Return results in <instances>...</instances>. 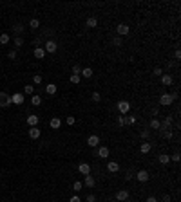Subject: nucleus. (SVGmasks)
Returning <instances> with one entry per match:
<instances>
[{"mask_svg": "<svg viewBox=\"0 0 181 202\" xmlns=\"http://www.w3.org/2000/svg\"><path fill=\"white\" fill-rule=\"evenodd\" d=\"M118 110H120L121 115H127V114H129V110H131V103H129V101H125V99L118 101Z\"/></svg>", "mask_w": 181, "mask_h": 202, "instance_id": "obj_1", "label": "nucleus"}, {"mask_svg": "<svg viewBox=\"0 0 181 202\" xmlns=\"http://www.w3.org/2000/svg\"><path fill=\"white\" fill-rule=\"evenodd\" d=\"M9 105H11V96H9L7 92H0V107L6 108V107H9Z\"/></svg>", "mask_w": 181, "mask_h": 202, "instance_id": "obj_2", "label": "nucleus"}, {"mask_svg": "<svg viewBox=\"0 0 181 202\" xmlns=\"http://www.w3.org/2000/svg\"><path fill=\"white\" fill-rule=\"evenodd\" d=\"M56 49H58V45H56L55 40H47V42H45V45H44L45 54H47V52H51V54H53V52H56Z\"/></svg>", "mask_w": 181, "mask_h": 202, "instance_id": "obj_3", "label": "nucleus"}, {"mask_svg": "<svg viewBox=\"0 0 181 202\" xmlns=\"http://www.w3.org/2000/svg\"><path fill=\"white\" fill-rule=\"evenodd\" d=\"M174 103V98L172 94H161V98H159V105H163V107H168V105Z\"/></svg>", "mask_w": 181, "mask_h": 202, "instance_id": "obj_4", "label": "nucleus"}, {"mask_svg": "<svg viewBox=\"0 0 181 202\" xmlns=\"http://www.w3.org/2000/svg\"><path fill=\"white\" fill-rule=\"evenodd\" d=\"M134 177H136L138 180H140V182H147V180L150 179V175H148L147 170H140V172H136V173H134Z\"/></svg>", "mask_w": 181, "mask_h": 202, "instance_id": "obj_5", "label": "nucleus"}, {"mask_svg": "<svg viewBox=\"0 0 181 202\" xmlns=\"http://www.w3.org/2000/svg\"><path fill=\"white\" fill-rule=\"evenodd\" d=\"M82 184H83V188H94V186H96V179L89 173V175H85V179H83Z\"/></svg>", "mask_w": 181, "mask_h": 202, "instance_id": "obj_6", "label": "nucleus"}, {"mask_svg": "<svg viewBox=\"0 0 181 202\" xmlns=\"http://www.w3.org/2000/svg\"><path fill=\"white\" fill-rule=\"evenodd\" d=\"M24 101H26V96H24L22 92H16V94L11 96V103H13V105H22Z\"/></svg>", "mask_w": 181, "mask_h": 202, "instance_id": "obj_7", "label": "nucleus"}, {"mask_svg": "<svg viewBox=\"0 0 181 202\" xmlns=\"http://www.w3.org/2000/svg\"><path fill=\"white\" fill-rule=\"evenodd\" d=\"M116 33H118L120 36H127V34L131 33V27L127 25V24H120L118 27H116Z\"/></svg>", "mask_w": 181, "mask_h": 202, "instance_id": "obj_8", "label": "nucleus"}, {"mask_svg": "<svg viewBox=\"0 0 181 202\" xmlns=\"http://www.w3.org/2000/svg\"><path fill=\"white\" fill-rule=\"evenodd\" d=\"M96 155H98V157H102V159H107V157L111 155V150H109L107 146H98Z\"/></svg>", "mask_w": 181, "mask_h": 202, "instance_id": "obj_9", "label": "nucleus"}, {"mask_svg": "<svg viewBox=\"0 0 181 202\" xmlns=\"http://www.w3.org/2000/svg\"><path fill=\"white\" fill-rule=\"evenodd\" d=\"M116 200H118V202L129 200V189H120L118 193H116Z\"/></svg>", "mask_w": 181, "mask_h": 202, "instance_id": "obj_10", "label": "nucleus"}, {"mask_svg": "<svg viewBox=\"0 0 181 202\" xmlns=\"http://www.w3.org/2000/svg\"><path fill=\"white\" fill-rule=\"evenodd\" d=\"M159 135L163 137V139H172L174 137V132L170 128H159Z\"/></svg>", "mask_w": 181, "mask_h": 202, "instance_id": "obj_11", "label": "nucleus"}, {"mask_svg": "<svg viewBox=\"0 0 181 202\" xmlns=\"http://www.w3.org/2000/svg\"><path fill=\"white\" fill-rule=\"evenodd\" d=\"M87 144H89L91 148H98V144H100V137H98V135H89Z\"/></svg>", "mask_w": 181, "mask_h": 202, "instance_id": "obj_12", "label": "nucleus"}, {"mask_svg": "<svg viewBox=\"0 0 181 202\" xmlns=\"http://www.w3.org/2000/svg\"><path fill=\"white\" fill-rule=\"evenodd\" d=\"M174 83V78L170 76V74H161V85L163 87H168V85Z\"/></svg>", "mask_w": 181, "mask_h": 202, "instance_id": "obj_13", "label": "nucleus"}, {"mask_svg": "<svg viewBox=\"0 0 181 202\" xmlns=\"http://www.w3.org/2000/svg\"><path fill=\"white\" fill-rule=\"evenodd\" d=\"M33 54H35V58H38V60H44L45 58V51H44V47H35V51H33Z\"/></svg>", "mask_w": 181, "mask_h": 202, "instance_id": "obj_14", "label": "nucleus"}, {"mask_svg": "<svg viewBox=\"0 0 181 202\" xmlns=\"http://www.w3.org/2000/svg\"><path fill=\"white\" fill-rule=\"evenodd\" d=\"M78 172L83 173V177H85V175H89V173H91V166H89L87 163H82V164H78Z\"/></svg>", "mask_w": 181, "mask_h": 202, "instance_id": "obj_15", "label": "nucleus"}, {"mask_svg": "<svg viewBox=\"0 0 181 202\" xmlns=\"http://www.w3.org/2000/svg\"><path fill=\"white\" fill-rule=\"evenodd\" d=\"M38 121H40V118H38V115H35V114L27 115V119H26V123H27L29 126H36V125H38Z\"/></svg>", "mask_w": 181, "mask_h": 202, "instance_id": "obj_16", "label": "nucleus"}, {"mask_svg": "<svg viewBox=\"0 0 181 202\" xmlns=\"http://www.w3.org/2000/svg\"><path fill=\"white\" fill-rule=\"evenodd\" d=\"M40 128H38V126H31V128H29V137H31V139H38V137H40Z\"/></svg>", "mask_w": 181, "mask_h": 202, "instance_id": "obj_17", "label": "nucleus"}, {"mask_svg": "<svg viewBox=\"0 0 181 202\" xmlns=\"http://www.w3.org/2000/svg\"><path fill=\"white\" fill-rule=\"evenodd\" d=\"M49 126H51L53 130H58L60 126H62V119H60V118H53V119L49 121Z\"/></svg>", "mask_w": 181, "mask_h": 202, "instance_id": "obj_18", "label": "nucleus"}, {"mask_svg": "<svg viewBox=\"0 0 181 202\" xmlns=\"http://www.w3.org/2000/svg\"><path fill=\"white\" fill-rule=\"evenodd\" d=\"M107 170H109L111 173H116V172H120V164L114 163V161H109L107 163Z\"/></svg>", "mask_w": 181, "mask_h": 202, "instance_id": "obj_19", "label": "nucleus"}, {"mask_svg": "<svg viewBox=\"0 0 181 202\" xmlns=\"http://www.w3.org/2000/svg\"><path fill=\"white\" fill-rule=\"evenodd\" d=\"M148 126H150L152 130H159V128H161V121H159L158 118H152L150 123H148Z\"/></svg>", "mask_w": 181, "mask_h": 202, "instance_id": "obj_20", "label": "nucleus"}, {"mask_svg": "<svg viewBox=\"0 0 181 202\" xmlns=\"http://www.w3.org/2000/svg\"><path fill=\"white\" fill-rule=\"evenodd\" d=\"M87 27H89V29L98 27V18H96V16H89V18H87Z\"/></svg>", "mask_w": 181, "mask_h": 202, "instance_id": "obj_21", "label": "nucleus"}, {"mask_svg": "<svg viewBox=\"0 0 181 202\" xmlns=\"http://www.w3.org/2000/svg\"><path fill=\"white\" fill-rule=\"evenodd\" d=\"M140 150H141V153H148V152L152 150V144L148 143V141H143L141 146H140Z\"/></svg>", "mask_w": 181, "mask_h": 202, "instance_id": "obj_22", "label": "nucleus"}, {"mask_svg": "<svg viewBox=\"0 0 181 202\" xmlns=\"http://www.w3.org/2000/svg\"><path fill=\"white\" fill-rule=\"evenodd\" d=\"M158 161H159V164H168V163H170V155L159 153V155H158Z\"/></svg>", "mask_w": 181, "mask_h": 202, "instance_id": "obj_23", "label": "nucleus"}, {"mask_svg": "<svg viewBox=\"0 0 181 202\" xmlns=\"http://www.w3.org/2000/svg\"><path fill=\"white\" fill-rule=\"evenodd\" d=\"M56 90H58V87L55 83H49V85H45V92L49 94V96H53V94H56Z\"/></svg>", "mask_w": 181, "mask_h": 202, "instance_id": "obj_24", "label": "nucleus"}, {"mask_svg": "<svg viewBox=\"0 0 181 202\" xmlns=\"http://www.w3.org/2000/svg\"><path fill=\"white\" fill-rule=\"evenodd\" d=\"M31 105H33V107H40L42 105V98L38 94H33V98H31Z\"/></svg>", "mask_w": 181, "mask_h": 202, "instance_id": "obj_25", "label": "nucleus"}, {"mask_svg": "<svg viewBox=\"0 0 181 202\" xmlns=\"http://www.w3.org/2000/svg\"><path fill=\"white\" fill-rule=\"evenodd\" d=\"M172 115H167V118L163 119V123H161V128H170V125H172Z\"/></svg>", "mask_w": 181, "mask_h": 202, "instance_id": "obj_26", "label": "nucleus"}, {"mask_svg": "<svg viewBox=\"0 0 181 202\" xmlns=\"http://www.w3.org/2000/svg\"><path fill=\"white\" fill-rule=\"evenodd\" d=\"M13 33H15L16 36H20V34L24 33V25H22V24H15V25H13Z\"/></svg>", "mask_w": 181, "mask_h": 202, "instance_id": "obj_27", "label": "nucleus"}, {"mask_svg": "<svg viewBox=\"0 0 181 202\" xmlns=\"http://www.w3.org/2000/svg\"><path fill=\"white\" fill-rule=\"evenodd\" d=\"M80 76H83V78H91V76H92V69H91V67H83Z\"/></svg>", "mask_w": 181, "mask_h": 202, "instance_id": "obj_28", "label": "nucleus"}, {"mask_svg": "<svg viewBox=\"0 0 181 202\" xmlns=\"http://www.w3.org/2000/svg\"><path fill=\"white\" fill-rule=\"evenodd\" d=\"M9 40H11V38H9V34L2 33V34H0V45H7V44H9Z\"/></svg>", "mask_w": 181, "mask_h": 202, "instance_id": "obj_29", "label": "nucleus"}, {"mask_svg": "<svg viewBox=\"0 0 181 202\" xmlns=\"http://www.w3.org/2000/svg\"><path fill=\"white\" fill-rule=\"evenodd\" d=\"M80 80H82V76H76V74H71V76H69V81H71L72 85H78Z\"/></svg>", "mask_w": 181, "mask_h": 202, "instance_id": "obj_30", "label": "nucleus"}, {"mask_svg": "<svg viewBox=\"0 0 181 202\" xmlns=\"http://www.w3.org/2000/svg\"><path fill=\"white\" fill-rule=\"evenodd\" d=\"M29 27H31V29H38V27H40V20H38V18H33V20L29 22Z\"/></svg>", "mask_w": 181, "mask_h": 202, "instance_id": "obj_31", "label": "nucleus"}, {"mask_svg": "<svg viewBox=\"0 0 181 202\" xmlns=\"http://www.w3.org/2000/svg\"><path fill=\"white\" fill-rule=\"evenodd\" d=\"M72 189L76 191V193H78V191H82V189H83V184H82V180H76V182L72 184Z\"/></svg>", "mask_w": 181, "mask_h": 202, "instance_id": "obj_32", "label": "nucleus"}, {"mask_svg": "<svg viewBox=\"0 0 181 202\" xmlns=\"http://www.w3.org/2000/svg\"><path fill=\"white\" fill-rule=\"evenodd\" d=\"M13 44H15V47H22V45H24V38H22V36H16V38L13 40Z\"/></svg>", "mask_w": 181, "mask_h": 202, "instance_id": "obj_33", "label": "nucleus"}, {"mask_svg": "<svg viewBox=\"0 0 181 202\" xmlns=\"http://www.w3.org/2000/svg\"><path fill=\"white\" fill-rule=\"evenodd\" d=\"M140 137H141L143 141H147L148 137H150V130H141V132H140Z\"/></svg>", "mask_w": 181, "mask_h": 202, "instance_id": "obj_34", "label": "nucleus"}, {"mask_svg": "<svg viewBox=\"0 0 181 202\" xmlns=\"http://www.w3.org/2000/svg\"><path fill=\"white\" fill-rule=\"evenodd\" d=\"M71 72H72V74H76V76H80V74H82V67H80V65H72Z\"/></svg>", "mask_w": 181, "mask_h": 202, "instance_id": "obj_35", "label": "nucleus"}, {"mask_svg": "<svg viewBox=\"0 0 181 202\" xmlns=\"http://www.w3.org/2000/svg\"><path fill=\"white\" fill-rule=\"evenodd\" d=\"M42 80H44V78H42V74H35V76H33V83L35 85H40Z\"/></svg>", "mask_w": 181, "mask_h": 202, "instance_id": "obj_36", "label": "nucleus"}, {"mask_svg": "<svg viewBox=\"0 0 181 202\" xmlns=\"http://www.w3.org/2000/svg\"><path fill=\"white\" fill-rule=\"evenodd\" d=\"M65 123H67L69 126H72L74 123H76V118H74V115H67V119H65Z\"/></svg>", "mask_w": 181, "mask_h": 202, "instance_id": "obj_37", "label": "nucleus"}, {"mask_svg": "<svg viewBox=\"0 0 181 202\" xmlns=\"http://www.w3.org/2000/svg\"><path fill=\"white\" fill-rule=\"evenodd\" d=\"M91 98H92V101H94V103H100V101H102V96H100L98 92H92Z\"/></svg>", "mask_w": 181, "mask_h": 202, "instance_id": "obj_38", "label": "nucleus"}, {"mask_svg": "<svg viewBox=\"0 0 181 202\" xmlns=\"http://www.w3.org/2000/svg\"><path fill=\"white\" fill-rule=\"evenodd\" d=\"M136 123V118L134 115H129V118H125V125H134Z\"/></svg>", "mask_w": 181, "mask_h": 202, "instance_id": "obj_39", "label": "nucleus"}, {"mask_svg": "<svg viewBox=\"0 0 181 202\" xmlns=\"http://www.w3.org/2000/svg\"><path fill=\"white\" fill-rule=\"evenodd\" d=\"M26 94H31V96L35 94V87H33V85H26Z\"/></svg>", "mask_w": 181, "mask_h": 202, "instance_id": "obj_40", "label": "nucleus"}, {"mask_svg": "<svg viewBox=\"0 0 181 202\" xmlns=\"http://www.w3.org/2000/svg\"><path fill=\"white\" fill-rule=\"evenodd\" d=\"M7 58H11V60H16V51H15V49H11V51L7 52Z\"/></svg>", "mask_w": 181, "mask_h": 202, "instance_id": "obj_41", "label": "nucleus"}, {"mask_svg": "<svg viewBox=\"0 0 181 202\" xmlns=\"http://www.w3.org/2000/svg\"><path fill=\"white\" fill-rule=\"evenodd\" d=\"M125 179H127V180H132V179H134V172H132V170H129V172L125 173Z\"/></svg>", "mask_w": 181, "mask_h": 202, "instance_id": "obj_42", "label": "nucleus"}, {"mask_svg": "<svg viewBox=\"0 0 181 202\" xmlns=\"http://www.w3.org/2000/svg\"><path fill=\"white\" fill-rule=\"evenodd\" d=\"M112 44H114V45H116V47H120V45H121V44H123V42H121V38H120V36H116V38H114V40H112Z\"/></svg>", "mask_w": 181, "mask_h": 202, "instance_id": "obj_43", "label": "nucleus"}, {"mask_svg": "<svg viewBox=\"0 0 181 202\" xmlns=\"http://www.w3.org/2000/svg\"><path fill=\"white\" fill-rule=\"evenodd\" d=\"M85 200H87V202H96V195H92V193H89L87 197H85Z\"/></svg>", "mask_w": 181, "mask_h": 202, "instance_id": "obj_44", "label": "nucleus"}, {"mask_svg": "<svg viewBox=\"0 0 181 202\" xmlns=\"http://www.w3.org/2000/svg\"><path fill=\"white\" fill-rule=\"evenodd\" d=\"M161 74H163V69H161V67H156V69H154V76L161 78Z\"/></svg>", "mask_w": 181, "mask_h": 202, "instance_id": "obj_45", "label": "nucleus"}, {"mask_svg": "<svg viewBox=\"0 0 181 202\" xmlns=\"http://www.w3.org/2000/svg\"><path fill=\"white\" fill-rule=\"evenodd\" d=\"M170 161H172V163H179V152H176L172 157H170Z\"/></svg>", "mask_w": 181, "mask_h": 202, "instance_id": "obj_46", "label": "nucleus"}, {"mask_svg": "<svg viewBox=\"0 0 181 202\" xmlns=\"http://www.w3.org/2000/svg\"><path fill=\"white\" fill-rule=\"evenodd\" d=\"M118 125H120V126L125 125V115H118Z\"/></svg>", "mask_w": 181, "mask_h": 202, "instance_id": "obj_47", "label": "nucleus"}, {"mask_svg": "<svg viewBox=\"0 0 181 202\" xmlns=\"http://www.w3.org/2000/svg\"><path fill=\"white\" fill-rule=\"evenodd\" d=\"M69 202H82V198H80L78 195H72V197L69 198Z\"/></svg>", "mask_w": 181, "mask_h": 202, "instance_id": "obj_48", "label": "nucleus"}, {"mask_svg": "<svg viewBox=\"0 0 181 202\" xmlns=\"http://www.w3.org/2000/svg\"><path fill=\"white\" fill-rule=\"evenodd\" d=\"M174 58H176V60H179V58H181V51H179V49H176V52H174Z\"/></svg>", "mask_w": 181, "mask_h": 202, "instance_id": "obj_49", "label": "nucleus"}, {"mask_svg": "<svg viewBox=\"0 0 181 202\" xmlns=\"http://www.w3.org/2000/svg\"><path fill=\"white\" fill-rule=\"evenodd\" d=\"M145 202H158V198L150 195V197H147V200H145Z\"/></svg>", "mask_w": 181, "mask_h": 202, "instance_id": "obj_50", "label": "nucleus"}, {"mask_svg": "<svg viewBox=\"0 0 181 202\" xmlns=\"http://www.w3.org/2000/svg\"><path fill=\"white\" fill-rule=\"evenodd\" d=\"M161 200H163V202H170V195H168V193H165V195H163V198H161Z\"/></svg>", "mask_w": 181, "mask_h": 202, "instance_id": "obj_51", "label": "nucleus"}, {"mask_svg": "<svg viewBox=\"0 0 181 202\" xmlns=\"http://www.w3.org/2000/svg\"><path fill=\"white\" fill-rule=\"evenodd\" d=\"M152 115H154V118H156V115H159V108H154V110H152Z\"/></svg>", "mask_w": 181, "mask_h": 202, "instance_id": "obj_52", "label": "nucleus"}, {"mask_svg": "<svg viewBox=\"0 0 181 202\" xmlns=\"http://www.w3.org/2000/svg\"><path fill=\"white\" fill-rule=\"evenodd\" d=\"M125 202H131V200H125Z\"/></svg>", "mask_w": 181, "mask_h": 202, "instance_id": "obj_53", "label": "nucleus"}]
</instances>
